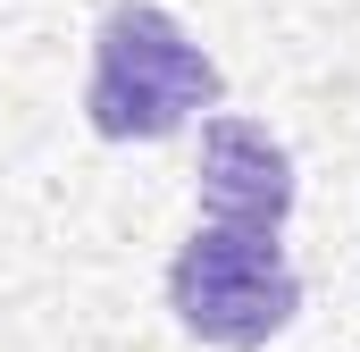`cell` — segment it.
<instances>
[{
  "mask_svg": "<svg viewBox=\"0 0 360 352\" xmlns=\"http://www.w3.org/2000/svg\"><path fill=\"white\" fill-rule=\"evenodd\" d=\"M218 59L184 34L160 0H117L92 34V84H84V118L109 143H160L184 118L218 109Z\"/></svg>",
  "mask_w": 360,
  "mask_h": 352,
  "instance_id": "6da1fadb",
  "label": "cell"
},
{
  "mask_svg": "<svg viewBox=\"0 0 360 352\" xmlns=\"http://www.w3.org/2000/svg\"><path fill=\"white\" fill-rule=\"evenodd\" d=\"M168 302L176 319L201 336V344H226V352H252L293 327L302 310V277L285 260V244L260 235V227H193L176 260H168Z\"/></svg>",
  "mask_w": 360,
  "mask_h": 352,
  "instance_id": "7a4b0ae2",
  "label": "cell"
},
{
  "mask_svg": "<svg viewBox=\"0 0 360 352\" xmlns=\"http://www.w3.org/2000/svg\"><path fill=\"white\" fill-rule=\"evenodd\" d=\"M193 184H201L210 227H260V235H276L285 210H293V151L269 126H252V118H210Z\"/></svg>",
  "mask_w": 360,
  "mask_h": 352,
  "instance_id": "3957f363",
  "label": "cell"
}]
</instances>
